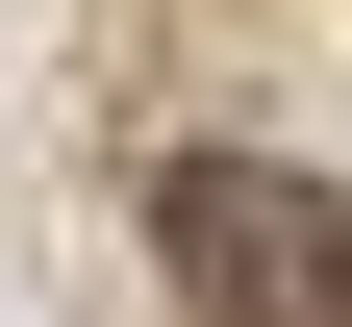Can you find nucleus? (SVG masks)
Returning a JSON list of instances; mask_svg holds the SVG:
<instances>
[{"label":"nucleus","instance_id":"1","mask_svg":"<svg viewBox=\"0 0 352 327\" xmlns=\"http://www.w3.org/2000/svg\"><path fill=\"white\" fill-rule=\"evenodd\" d=\"M151 252L201 277L227 327H352V202L277 176V151H176V176H151Z\"/></svg>","mask_w":352,"mask_h":327}]
</instances>
